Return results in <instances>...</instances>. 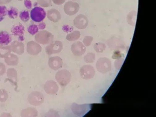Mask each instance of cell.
Listing matches in <instances>:
<instances>
[{
  "label": "cell",
  "instance_id": "obj_1",
  "mask_svg": "<svg viewBox=\"0 0 156 117\" xmlns=\"http://www.w3.org/2000/svg\"><path fill=\"white\" fill-rule=\"evenodd\" d=\"M54 36L46 30L39 32L35 37V40L38 43L43 45L47 44L53 41Z\"/></svg>",
  "mask_w": 156,
  "mask_h": 117
},
{
  "label": "cell",
  "instance_id": "obj_2",
  "mask_svg": "<svg viewBox=\"0 0 156 117\" xmlns=\"http://www.w3.org/2000/svg\"><path fill=\"white\" fill-rule=\"evenodd\" d=\"M71 73L66 70H62L58 71L55 75V79L62 86H65L70 82L71 79Z\"/></svg>",
  "mask_w": 156,
  "mask_h": 117
},
{
  "label": "cell",
  "instance_id": "obj_3",
  "mask_svg": "<svg viewBox=\"0 0 156 117\" xmlns=\"http://www.w3.org/2000/svg\"><path fill=\"white\" fill-rule=\"evenodd\" d=\"M46 15L44 9L38 7H34L30 12L31 18L36 22H40L43 21L45 19Z\"/></svg>",
  "mask_w": 156,
  "mask_h": 117
},
{
  "label": "cell",
  "instance_id": "obj_4",
  "mask_svg": "<svg viewBox=\"0 0 156 117\" xmlns=\"http://www.w3.org/2000/svg\"><path fill=\"white\" fill-rule=\"evenodd\" d=\"M28 100L31 105L38 106L41 105L44 102V97L41 93L37 91H34L29 95Z\"/></svg>",
  "mask_w": 156,
  "mask_h": 117
},
{
  "label": "cell",
  "instance_id": "obj_5",
  "mask_svg": "<svg viewBox=\"0 0 156 117\" xmlns=\"http://www.w3.org/2000/svg\"><path fill=\"white\" fill-rule=\"evenodd\" d=\"M62 43L59 41L52 42L45 48V51L47 54L51 55L54 54L59 53L63 49Z\"/></svg>",
  "mask_w": 156,
  "mask_h": 117
},
{
  "label": "cell",
  "instance_id": "obj_6",
  "mask_svg": "<svg viewBox=\"0 0 156 117\" xmlns=\"http://www.w3.org/2000/svg\"><path fill=\"white\" fill-rule=\"evenodd\" d=\"M11 32L12 35L18 37L20 41H23L24 40L25 28L21 23H18L13 26L11 29Z\"/></svg>",
  "mask_w": 156,
  "mask_h": 117
},
{
  "label": "cell",
  "instance_id": "obj_7",
  "mask_svg": "<svg viewBox=\"0 0 156 117\" xmlns=\"http://www.w3.org/2000/svg\"><path fill=\"white\" fill-rule=\"evenodd\" d=\"M80 5L77 3L69 2L64 5V9L66 13L69 16L74 15L79 11Z\"/></svg>",
  "mask_w": 156,
  "mask_h": 117
},
{
  "label": "cell",
  "instance_id": "obj_8",
  "mask_svg": "<svg viewBox=\"0 0 156 117\" xmlns=\"http://www.w3.org/2000/svg\"><path fill=\"white\" fill-rule=\"evenodd\" d=\"M73 23L75 27L79 29H85L88 25V20L86 16L82 14L78 15L75 18Z\"/></svg>",
  "mask_w": 156,
  "mask_h": 117
},
{
  "label": "cell",
  "instance_id": "obj_9",
  "mask_svg": "<svg viewBox=\"0 0 156 117\" xmlns=\"http://www.w3.org/2000/svg\"><path fill=\"white\" fill-rule=\"evenodd\" d=\"M42 48L39 44L34 41L29 42L27 44V51L29 54L36 55L41 52Z\"/></svg>",
  "mask_w": 156,
  "mask_h": 117
},
{
  "label": "cell",
  "instance_id": "obj_10",
  "mask_svg": "<svg viewBox=\"0 0 156 117\" xmlns=\"http://www.w3.org/2000/svg\"><path fill=\"white\" fill-rule=\"evenodd\" d=\"M71 50L74 55L80 56L84 54L86 48L82 42L78 41L72 44Z\"/></svg>",
  "mask_w": 156,
  "mask_h": 117
},
{
  "label": "cell",
  "instance_id": "obj_11",
  "mask_svg": "<svg viewBox=\"0 0 156 117\" xmlns=\"http://www.w3.org/2000/svg\"><path fill=\"white\" fill-rule=\"evenodd\" d=\"M44 90L47 94L54 95L58 92V87L56 82L51 80L46 83L44 85Z\"/></svg>",
  "mask_w": 156,
  "mask_h": 117
},
{
  "label": "cell",
  "instance_id": "obj_12",
  "mask_svg": "<svg viewBox=\"0 0 156 117\" xmlns=\"http://www.w3.org/2000/svg\"><path fill=\"white\" fill-rule=\"evenodd\" d=\"M63 62L62 59L58 56L50 58L48 60V64L49 67L52 69L57 70L62 66Z\"/></svg>",
  "mask_w": 156,
  "mask_h": 117
},
{
  "label": "cell",
  "instance_id": "obj_13",
  "mask_svg": "<svg viewBox=\"0 0 156 117\" xmlns=\"http://www.w3.org/2000/svg\"><path fill=\"white\" fill-rule=\"evenodd\" d=\"M80 73L81 76L83 79L87 80L93 77L94 70L91 66H84L81 68Z\"/></svg>",
  "mask_w": 156,
  "mask_h": 117
},
{
  "label": "cell",
  "instance_id": "obj_14",
  "mask_svg": "<svg viewBox=\"0 0 156 117\" xmlns=\"http://www.w3.org/2000/svg\"><path fill=\"white\" fill-rule=\"evenodd\" d=\"M47 18L51 21L58 22L61 19V15L57 10L53 9L48 10L47 12Z\"/></svg>",
  "mask_w": 156,
  "mask_h": 117
},
{
  "label": "cell",
  "instance_id": "obj_15",
  "mask_svg": "<svg viewBox=\"0 0 156 117\" xmlns=\"http://www.w3.org/2000/svg\"><path fill=\"white\" fill-rule=\"evenodd\" d=\"M11 50L14 53L21 55L24 52V46L23 44L18 41H14L10 46Z\"/></svg>",
  "mask_w": 156,
  "mask_h": 117
},
{
  "label": "cell",
  "instance_id": "obj_16",
  "mask_svg": "<svg viewBox=\"0 0 156 117\" xmlns=\"http://www.w3.org/2000/svg\"><path fill=\"white\" fill-rule=\"evenodd\" d=\"M12 41L10 34L5 31L0 32V45L6 46L9 44Z\"/></svg>",
  "mask_w": 156,
  "mask_h": 117
},
{
  "label": "cell",
  "instance_id": "obj_17",
  "mask_svg": "<svg viewBox=\"0 0 156 117\" xmlns=\"http://www.w3.org/2000/svg\"><path fill=\"white\" fill-rule=\"evenodd\" d=\"M7 75L10 82L15 85H17L18 73L14 68H9L7 72Z\"/></svg>",
  "mask_w": 156,
  "mask_h": 117
},
{
  "label": "cell",
  "instance_id": "obj_18",
  "mask_svg": "<svg viewBox=\"0 0 156 117\" xmlns=\"http://www.w3.org/2000/svg\"><path fill=\"white\" fill-rule=\"evenodd\" d=\"M86 105H79L73 103L72 105L71 109L73 113L80 116H83L86 112Z\"/></svg>",
  "mask_w": 156,
  "mask_h": 117
},
{
  "label": "cell",
  "instance_id": "obj_19",
  "mask_svg": "<svg viewBox=\"0 0 156 117\" xmlns=\"http://www.w3.org/2000/svg\"><path fill=\"white\" fill-rule=\"evenodd\" d=\"M5 61L9 66H17L19 63L18 57L13 54H10L5 58Z\"/></svg>",
  "mask_w": 156,
  "mask_h": 117
},
{
  "label": "cell",
  "instance_id": "obj_20",
  "mask_svg": "<svg viewBox=\"0 0 156 117\" xmlns=\"http://www.w3.org/2000/svg\"><path fill=\"white\" fill-rule=\"evenodd\" d=\"M37 114V111L32 108H28L22 110L21 113L22 117H36Z\"/></svg>",
  "mask_w": 156,
  "mask_h": 117
},
{
  "label": "cell",
  "instance_id": "obj_21",
  "mask_svg": "<svg viewBox=\"0 0 156 117\" xmlns=\"http://www.w3.org/2000/svg\"><path fill=\"white\" fill-rule=\"evenodd\" d=\"M11 51L10 46L0 45V58H5L10 54Z\"/></svg>",
  "mask_w": 156,
  "mask_h": 117
},
{
  "label": "cell",
  "instance_id": "obj_22",
  "mask_svg": "<svg viewBox=\"0 0 156 117\" xmlns=\"http://www.w3.org/2000/svg\"><path fill=\"white\" fill-rule=\"evenodd\" d=\"M80 31H75L68 34L66 36L67 40L70 41H75L78 40L80 37Z\"/></svg>",
  "mask_w": 156,
  "mask_h": 117
},
{
  "label": "cell",
  "instance_id": "obj_23",
  "mask_svg": "<svg viewBox=\"0 0 156 117\" xmlns=\"http://www.w3.org/2000/svg\"><path fill=\"white\" fill-rule=\"evenodd\" d=\"M7 13L9 18L11 19H15L18 17L19 11L16 8L13 7H11L8 10Z\"/></svg>",
  "mask_w": 156,
  "mask_h": 117
},
{
  "label": "cell",
  "instance_id": "obj_24",
  "mask_svg": "<svg viewBox=\"0 0 156 117\" xmlns=\"http://www.w3.org/2000/svg\"><path fill=\"white\" fill-rule=\"evenodd\" d=\"M19 17L21 20L24 23L27 22L30 19L29 12L27 10H23L20 12Z\"/></svg>",
  "mask_w": 156,
  "mask_h": 117
},
{
  "label": "cell",
  "instance_id": "obj_25",
  "mask_svg": "<svg viewBox=\"0 0 156 117\" xmlns=\"http://www.w3.org/2000/svg\"><path fill=\"white\" fill-rule=\"evenodd\" d=\"M8 98V93L5 89H0V101L3 102L6 101Z\"/></svg>",
  "mask_w": 156,
  "mask_h": 117
},
{
  "label": "cell",
  "instance_id": "obj_26",
  "mask_svg": "<svg viewBox=\"0 0 156 117\" xmlns=\"http://www.w3.org/2000/svg\"><path fill=\"white\" fill-rule=\"evenodd\" d=\"M39 5L44 8L48 7L51 4V0H37Z\"/></svg>",
  "mask_w": 156,
  "mask_h": 117
},
{
  "label": "cell",
  "instance_id": "obj_27",
  "mask_svg": "<svg viewBox=\"0 0 156 117\" xmlns=\"http://www.w3.org/2000/svg\"><path fill=\"white\" fill-rule=\"evenodd\" d=\"M37 26L35 24H32L29 26L27 30L28 32L32 35H34L38 32Z\"/></svg>",
  "mask_w": 156,
  "mask_h": 117
},
{
  "label": "cell",
  "instance_id": "obj_28",
  "mask_svg": "<svg viewBox=\"0 0 156 117\" xmlns=\"http://www.w3.org/2000/svg\"><path fill=\"white\" fill-rule=\"evenodd\" d=\"M8 10L5 6L0 5V18H3L7 14Z\"/></svg>",
  "mask_w": 156,
  "mask_h": 117
},
{
  "label": "cell",
  "instance_id": "obj_29",
  "mask_svg": "<svg viewBox=\"0 0 156 117\" xmlns=\"http://www.w3.org/2000/svg\"><path fill=\"white\" fill-rule=\"evenodd\" d=\"M62 29L64 32L67 33L71 32L73 30V28L67 25H64L62 27Z\"/></svg>",
  "mask_w": 156,
  "mask_h": 117
},
{
  "label": "cell",
  "instance_id": "obj_30",
  "mask_svg": "<svg viewBox=\"0 0 156 117\" xmlns=\"http://www.w3.org/2000/svg\"><path fill=\"white\" fill-rule=\"evenodd\" d=\"M6 71V67L5 64L2 62H0V76L4 75Z\"/></svg>",
  "mask_w": 156,
  "mask_h": 117
},
{
  "label": "cell",
  "instance_id": "obj_31",
  "mask_svg": "<svg viewBox=\"0 0 156 117\" xmlns=\"http://www.w3.org/2000/svg\"><path fill=\"white\" fill-rule=\"evenodd\" d=\"M92 41V38L91 37L86 36L84 38L83 42L86 46H88L90 44Z\"/></svg>",
  "mask_w": 156,
  "mask_h": 117
},
{
  "label": "cell",
  "instance_id": "obj_32",
  "mask_svg": "<svg viewBox=\"0 0 156 117\" xmlns=\"http://www.w3.org/2000/svg\"><path fill=\"white\" fill-rule=\"evenodd\" d=\"M85 61L87 62H92L93 57L92 55L88 54L84 57Z\"/></svg>",
  "mask_w": 156,
  "mask_h": 117
},
{
  "label": "cell",
  "instance_id": "obj_33",
  "mask_svg": "<svg viewBox=\"0 0 156 117\" xmlns=\"http://www.w3.org/2000/svg\"><path fill=\"white\" fill-rule=\"evenodd\" d=\"M24 4L25 6L28 9H31L32 7V4L30 0H25Z\"/></svg>",
  "mask_w": 156,
  "mask_h": 117
},
{
  "label": "cell",
  "instance_id": "obj_34",
  "mask_svg": "<svg viewBox=\"0 0 156 117\" xmlns=\"http://www.w3.org/2000/svg\"><path fill=\"white\" fill-rule=\"evenodd\" d=\"M46 27V24L44 22H41L39 23L37 27L39 30H43Z\"/></svg>",
  "mask_w": 156,
  "mask_h": 117
},
{
  "label": "cell",
  "instance_id": "obj_35",
  "mask_svg": "<svg viewBox=\"0 0 156 117\" xmlns=\"http://www.w3.org/2000/svg\"><path fill=\"white\" fill-rule=\"evenodd\" d=\"M53 3L56 5H60L63 4L66 0H52Z\"/></svg>",
  "mask_w": 156,
  "mask_h": 117
},
{
  "label": "cell",
  "instance_id": "obj_36",
  "mask_svg": "<svg viewBox=\"0 0 156 117\" xmlns=\"http://www.w3.org/2000/svg\"><path fill=\"white\" fill-rule=\"evenodd\" d=\"M12 1V0H0V5L7 4Z\"/></svg>",
  "mask_w": 156,
  "mask_h": 117
},
{
  "label": "cell",
  "instance_id": "obj_37",
  "mask_svg": "<svg viewBox=\"0 0 156 117\" xmlns=\"http://www.w3.org/2000/svg\"><path fill=\"white\" fill-rule=\"evenodd\" d=\"M17 1H22L23 0H17Z\"/></svg>",
  "mask_w": 156,
  "mask_h": 117
},
{
  "label": "cell",
  "instance_id": "obj_38",
  "mask_svg": "<svg viewBox=\"0 0 156 117\" xmlns=\"http://www.w3.org/2000/svg\"><path fill=\"white\" fill-rule=\"evenodd\" d=\"M71 1H77V0H71Z\"/></svg>",
  "mask_w": 156,
  "mask_h": 117
}]
</instances>
